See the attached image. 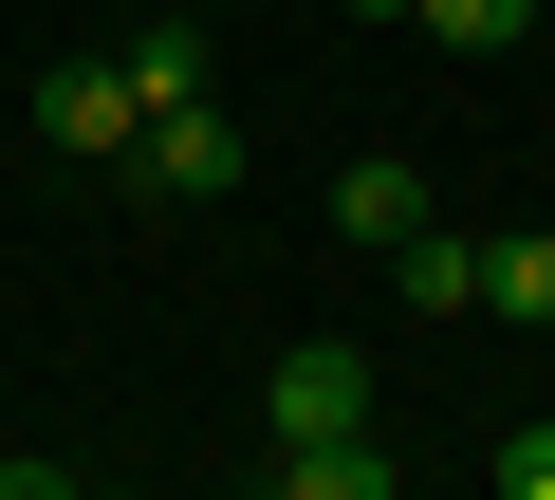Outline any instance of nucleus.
<instances>
[{
  "label": "nucleus",
  "mask_w": 555,
  "mask_h": 500,
  "mask_svg": "<svg viewBox=\"0 0 555 500\" xmlns=\"http://www.w3.org/2000/svg\"><path fill=\"white\" fill-rule=\"evenodd\" d=\"M130 167H149V204H222V185H241V112H222V93H185V112H149V130H130Z\"/></svg>",
  "instance_id": "nucleus-1"
},
{
  "label": "nucleus",
  "mask_w": 555,
  "mask_h": 500,
  "mask_svg": "<svg viewBox=\"0 0 555 500\" xmlns=\"http://www.w3.org/2000/svg\"><path fill=\"white\" fill-rule=\"evenodd\" d=\"M259 408H278V445H352V426H371V352H334V334H297V352H278V389H259Z\"/></svg>",
  "instance_id": "nucleus-2"
},
{
  "label": "nucleus",
  "mask_w": 555,
  "mask_h": 500,
  "mask_svg": "<svg viewBox=\"0 0 555 500\" xmlns=\"http://www.w3.org/2000/svg\"><path fill=\"white\" fill-rule=\"evenodd\" d=\"M130 130H149V93H130V56H56V75H38V149H93V167H112Z\"/></svg>",
  "instance_id": "nucleus-3"
},
{
  "label": "nucleus",
  "mask_w": 555,
  "mask_h": 500,
  "mask_svg": "<svg viewBox=\"0 0 555 500\" xmlns=\"http://www.w3.org/2000/svg\"><path fill=\"white\" fill-rule=\"evenodd\" d=\"M334 222H352L371 260H389V241L426 222V167H408V149H352V167H334Z\"/></svg>",
  "instance_id": "nucleus-4"
},
{
  "label": "nucleus",
  "mask_w": 555,
  "mask_h": 500,
  "mask_svg": "<svg viewBox=\"0 0 555 500\" xmlns=\"http://www.w3.org/2000/svg\"><path fill=\"white\" fill-rule=\"evenodd\" d=\"M389 279H408V316H481V241H463V222H408Z\"/></svg>",
  "instance_id": "nucleus-5"
},
{
  "label": "nucleus",
  "mask_w": 555,
  "mask_h": 500,
  "mask_svg": "<svg viewBox=\"0 0 555 500\" xmlns=\"http://www.w3.org/2000/svg\"><path fill=\"white\" fill-rule=\"evenodd\" d=\"M278 482H297V500H408V463L352 426V445H278Z\"/></svg>",
  "instance_id": "nucleus-6"
},
{
  "label": "nucleus",
  "mask_w": 555,
  "mask_h": 500,
  "mask_svg": "<svg viewBox=\"0 0 555 500\" xmlns=\"http://www.w3.org/2000/svg\"><path fill=\"white\" fill-rule=\"evenodd\" d=\"M481 316H518V334H555V241L518 222V241H481Z\"/></svg>",
  "instance_id": "nucleus-7"
},
{
  "label": "nucleus",
  "mask_w": 555,
  "mask_h": 500,
  "mask_svg": "<svg viewBox=\"0 0 555 500\" xmlns=\"http://www.w3.org/2000/svg\"><path fill=\"white\" fill-rule=\"evenodd\" d=\"M130 93H149V112H185V93H204V20H185V0L130 38Z\"/></svg>",
  "instance_id": "nucleus-8"
},
{
  "label": "nucleus",
  "mask_w": 555,
  "mask_h": 500,
  "mask_svg": "<svg viewBox=\"0 0 555 500\" xmlns=\"http://www.w3.org/2000/svg\"><path fill=\"white\" fill-rule=\"evenodd\" d=\"M408 20H426L444 56H500V38H537V0H408Z\"/></svg>",
  "instance_id": "nucleus-9"
},
{
  "label": "nucleus",
  "mask_w": 555,
  "mask_h": 500,
  "mask_svg": "<svg viewBox=\"0 0 555 500\" xmlns=\"http://www.w3.org/2000/svg\"><path fill=\"white\" fill-rule=\"evenodd\" d=\"M481 500H555V408H518V426H500V463H481Z\"/></svg>",
  "instance_id": "nucleus-10"
},
{
  "label": "nucleus",
  "mask_w": 555,
  "mask_h": 500,
  "mask_svg": "<svg viewBox=\"0 0 555 500\" xmlns=\"http://www.w3.org/2000/svg\"><path fill=\"white\" fill-rule=\"evenodd\" d=\"M0 500H75V482H56V463H0Z\"/></svg>",
  "instance_id": "nucleus-11"
},
{
  "label": "nucleus",
  "mask_w": 555,
  "mask_h": 500,
  "mask_svg": "<svg viewBox=\"0 0 555 500\" xmlns=\"http://www.w3.org/2000/svg\"><path fill=\"white\" fill-rule=\"evenodd\" d=\"M185 20H222V0H185Z\"/></svg>",
  "instance_id": "nucleus-12"
},
{
  "label": "nucleus",
  "mask_w": 555,
  "mask_h": 500,
  "mask_svg": "<svg viewBox=\"0 0 555 500\" xmlns=\"http://www.w3.org/2000/svg\"><path fill=\"white\" fill-rule=\"evenodd\" d=\"M259 500H297V482H259Z\"/></svg>",
  "instance_id": "nucleus-13"
}]
</instances>
